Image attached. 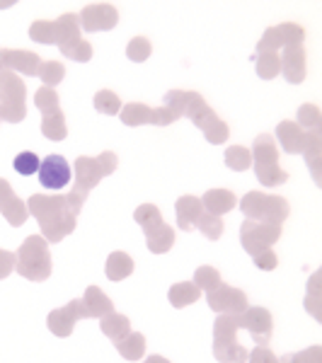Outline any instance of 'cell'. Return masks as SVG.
I'll use <instances>...</instances> for the list:
<instances>
[{
	"label": "cell",
	"instance_id": "2",
	"mask_svg": "<svg viewBox=\"0 0 322 363\" xmlns=\"http://www.w3.org/2000/svg\"><path fill=\"white\" fill-rule=\"evenodd\" d=\"M27 211H32L37 216L39 225H42L44 238H49L51 242H58L73 233L75 228V213L70 211L68 196L54 194V196H44V194H34L29 199Z\"/></svg>",
	"mask_w": 322,
	"mask_h": 363
},
{
	"label": "cell",
	"instance_id": "38",
	"mask_svg": "<svg viewBox=\"0 0 322 363\" xmlns=\"http://www.w3.org/2000/svg\"><path fill=\"white\" fill-rule=\"evenodd\" d=\"M136 223L143 225V230L145 233H150L153 228L157 225H162L165 220H162V216H160V211H157L153 203H143L138 211H136Z\"/></svg>",
	"mask_w": 322,
	"mask_h": 363
},
{
	"label": "cell",
	"instance_id": "21",
	"mask_svg": "<svg viewBox=\"0 0 322 363\" xmlns=\"http://www.w3.org/2000/svg\"><path fill=\"white\" fill-rule=\"evenodd\" d=\"M83 308H85V315L87 318H104L114 310L112 301L97 289V286H90L83 296Z\"/></svg>",
	"mask_w": 322,
	"mask_h": 363
},
{
	"label": "cell",
	"instance_id": "6",
	"mask_svg": "<svg viewBox=\"0 0 322 363\" xmlns=\"http://www.w3.org/2000/svg\"><path fill=\"white\" fill-rule=\"evenodd\" d=\"M27 116V87L10 70L0 73V119L20 124Z\"/></svg>",
	"mask_w": 322,
	"mask_h": 363
},
{
	"label": "cell",
	"instance_id": "39",
	"mask_svg": "<svg viewBox=\"0 0 322 363\" xmlns=\"http://www.w3.org/2000/svg\"><path fill=\"white\" fill-rule=\"evenodd\" d=\"M153 54V44L145 37H133L126 46V56L131 58L133 63H143L148 61V56Z\"/></svg>",
	"mask_w": 322,
	"mask_h": 363
},
{
	"label": "cell",
	"instance_id": "14",
	"mask_svg": "<svg viewBox=\"0 0 322 363\" xmlns=\"http://www.w3.org/2000/svg\"><path fill=\"white\" fill-rule=\"evenodd\" d=\"M240 327H245L260 347L272 339V315H269L265 308H248L245 310L243 318H240Z\"/></svg>",
	"mask_w": 322,
	"mask_h": 363
},
{
	"label": "cell",
	"instance_id": "42",
	"mask_svg": "<svg viewBox=\"0 0 322 363\" xmlns=\"http://www.w3.org/2000/svg\"><path fill=\"white\" fill-rule=\"evenodd\" d=\"M196 228L209 240H218L221 233H223V223H221V218H218V216H211V213H201V216H199Z\"/></svg>",
	"mask_w": 322,
	"mask_h": 363
},
{
	"label": "cell",
	"instance_id": "37",
	"mask_svg": "<svg viewBox=\"0 0 322 363\" xmlns=\"http://www.w3.org/2000/svg\"><path fill=\"white\" fill-rule=\"evenodd\" d=\"M29 37L39 44H56V25L51 20H37L29 27Z\"/></svg>",
	"mask_w": 322,
	"mask_h": 363
},
{
	"label": "cell",
	"instance_id": "10",
	"mask_svg": "<svg viewBox=\"0 0 322 363\" xmlns=\"http://www.w3.org/2000/svg\"><path fill=\"white\" fill-rule=\"evenodd\" d=\"M281 235L279 225L274 223H257V220H245L240 228V240H243V247L250 255H260L265 250H272V245L277 242Z\"/></svg>",
	"mask_w": 322,
	"mask_h": 363
},
{
	"label": "cell",
	"instance_id": "20",
	"mask_svg": "<svg viewBox=\"0 0 322 363\" xmlns=\"http://www.w3.org/2000/svg\"><path fill=\"white\" fill-rule=\"evenodd\" d=\"M277 138L284 145L286 153L296 155L303 150V140H306V131L296 124V121H281L277 126Z\"/></svg>",
	"mask_w": 322,
	"mask_h": 363
},
{
	"label": "cell",
	"instance_id": "17",
	"mask_svg": "<svg viewBox=\"0 0 322 363\" xmlns=\"http://www.w3.org/2000/svg\"><path fill=\"white\" fill-rule=\"evenodd\" d=\"M3 63L5 70L10 73H25V75H37L39 66H42V58L34 51H22V49H3Z\"/></svg>",
	"mask_w": 322,
	"mask_h": 363
},
{
	"label": "cell",
	"instance_id": "32",
	"mask_svg": "<svg viewBox=\"0 0 322 363\" xmlns=\"http://www.w3.org/2000/svg\"><path fill=\"white\" fill-rule=\"evenodd\" d=\"M223 160L231 169L243 172V169H248L252 165V153H250V148H245V145H231V148L226 150Z\"/></svg>",
	"mask_w": 322,
	"mask_h": 363
},
{
	"label": "cell",
	"instance_id": "41",
	"mask_svg": "<svg viewBox=\"0 0 322 363\" xmlns=\"http://www.w3.org/2000/svg\"><path fill=\"white\" fill-rule=\"evenodd\" d=\"M194 286L199 291L206 289V291H216L221 286V274L216 272L213 267H201L194 274Z\"/></svg>",
	"mask_w": 322,
	"mask_h": 363
},
{
	"label": "cell",
	"instance_id": "12",
	"mask_svg": "<svg viewBox=\"0 0 322 363\" xmlns=\"http://www.w3.org/2000/svg\"><path fill=\"white\" fill-rule=\"evenodd\" d=\"M39 182L44 189H63L70 182V165L66 157L61 155H49L39 165Z\"/></svg>",
	"mask_w": 322,
	"mask_h": 363
},
{
	"label": "cell",
	"instance_id": "46",
	"mask_svg": "<svg viewBox=\"0 0 322 363\" xmlns=\"http://www.w3.org/2000/svg\"><path fill=\"white\" fill-rule=\"evenodd\" d=\"M248 359H250V363H279L277 356L265 347H257L252 354H248Z\"/></svg>",
	"mask_w": 322,
	"mask_h": 363
},
{
	"label": "cell",
	"instance_id": "15",
	"mask_svg": "<svg viewBox=\"0 0 322 363\" xmlns=\"http://www.w3.org/2000/svg\"><path fill=\"white\" fill-rule=\"evenodd\" d=\"M80 318H87L83 301H70L66 308L54 310V313L49 315V330L58 337H68L70 332H73V325Z\"/></svg>",
	"mask_w": 322,
	"mask_h": 363
},
{
	"label": "cell",
	"instance_id": "11",
	"mask_svg": "<svg viewBox=\"0 0 322 363\" xmlns=\"http://www.w3.org/2000/svg\"><path fill=\"white\" fill-rule=\"evenodd\" d=\"M78 20H80V29H85V32H109L119 22V13H116L114 5L92 3L85 5L83 13L78 15Z\"/></svg>",
	"mask_w": 322,
	"mask_h": 363
},
{
	"label": "cell",
	"instance_id": "22",
	"mask_svg": "<svg viewBox=\"0 0 322 363\" xmlns=\"http://www.w3.org/2000/svg\"><path fill=\"white\" fill-rule=\"evenodd\" d=\"M235 194L228 189H211L206 191V196H204L201 206L206 208V213L211 216H221V213H228L231 208H235Z\"/></svg>",
	"mask_w": 322,
	"mask_h": 363
},
{
	"label": "cell",
	"instance_id": "1",
	"mask_svg": "<svg viewBox=\"0 0 322 363\" xmlns=\"http://www.w3.org/2000/svg\"><path fill=\"white\" fill-rule=\"evenodd\" d=\"M165 107L174 109L179 116H189L194 124L201 128L204 136H206L209 143L221 145L226 143L228 136H231V128L223 119L216 116L213 109L204 102V97L199 92L191 90H172L165 95Z\"/></svg>",
	"mask_w": 322,
	"mask_h": 363
},
{
	"label": "cell",
	"instance_id": "48",
	"mask_svg": "<svg viewBox=\"0 0 322 363\" xmlns=\"http://www.w3.org/2000/svg\"><path fill=\"white\" fill-rule=\"evenodd\" d=\"M13 267H15V255L0 250V279L8 277V274L13 272Z\"/></svg>",
	"mask_w": 322,
	"mask_h": 363
},
{
	"label": "cell",
	"instance_id": "19",
	"mask_svg": "<svg viewBox=\"0 0 322 363\" xmlns=\"http://www.w3.org/2000/svg\"><path fill=\"white\" fill-rule=\"evenodd\" d=\"M54 25H56V44H58V49L61 51H66L68 46H73L75 42H80V20H78V15H73V13H66V15H61L58 20H54Z\"/></svg>",
	"mask_w": 322,
	"mask_h": 363
},
{
	"label": "cell",
	"instance_id": "7",
	"mask_svg": "<svg viewBox=\"0 0 322 363\" xmlns=\"http://www.w3.org/2000/svg\"><path fill=\"white\" fill-rule=\"evenodd\" d=\"M240 330L238 315H221L216 320L213 330V354L223 363H245L248 361V351L238 344L235 332Z\"/></svg>",
	"mask_w": 322,
	"mask_h": 363
},
{
	"label": "cell",
	"instance_id": "44",
	"mask_svg": "<svg viewBox=\"0 0 322 363\" xmlns=\"http://www.w3.org/2000/svg\"><path fill=\"white\" fill-rule=\"evenodd\" d=\"M63 56L70 58V61H78V63H87L92 58V46L90 42H85V39H80V42H75L73 46H68L66 51H61Z\"/></svg>",
	"mask_w": 322,
	"mask_h": 363
},
{
	"label": "cell",
	"instance_id": "3",
	"mask_svg": "<svg viewBox=\"0 0 322 363\" xmlns=\"http://www.w3.org/2000/svg\"><path fill=\"white\" fill-rule=\"evenodd\" d=\"M116 165H119V157H116L112 150H104V153H99L97 157L83 155L75 160V189L70 191V196H68L70 211H73L75 216L80 213V206H83L87 191H90L104 174H112Z\"/></svg>",
	"mask_w": 322,
	"mask_h": 363
},
{
	"label": "cell",
	"instance_id": "31",
	"mask_svg": "<svg viewBox=\"0 0 322 363\" xmlns=\"http://www.w3.org/2000/svg\"><path fill=\"white\" fill-rule=\"evenodd\" d=\"M116 349H119V354L124 356V359L138 361L140 356H143V351H145V339H143V335L133 332V335L124 337L121 342H116Z\"/></svg>",
	"mask_w": 322,
	"mask_h": 363
},
{
	"label": "cell",
	"instance_id": "18",
	"mask_svg": "<svg viewBox=\"0 0 322 363\" xmlns=\"http://www.w3.org/2000/svg\"><path fill=\"white\" fill-rule=\"evenodd\" d=\"M0 213H3L5 220L13 225H22L29 213L25 208V203L13 194V189H10V184L5 179H0Z\"/></svg>",
	"mask_w": 322,
	"mask_h": 363
},
{
	"label": "cell",
	"instance_id": "8",
	"mask_svg": "<svg viewBox=\"0 0 322 363\" xmlns=\"http://www.w3.org/2000/svg\"><path fill=\"white\" fill-rule=\"evenodd\" d=\"M243 213L248 216L250 220H257V223H274L279 225L281 220L289 218V201L281 196H272V194H262V191H252L243 199Z\"/></svg>",
	"mask_w": 322,
	"mask_h": 363
},
{
	"label": "cell",
	"instance_id": "40",
	"mask_svg": "<svg viewBox=\"0 0 322 363\" xmlns=\"http://www.w3.org/2000/svg\"><path fill=\"white\" fill-rule=\"evenodd\" d=\"M34 107L44 114L54 112V109H58V92L54 87H39V90L34 92Z\"/></svg>",
	"mask_w": 322,
	"mask_h": 363
},
{
	"label": "cell",
	"instance_id": "35",
	"mask_svg": "<svg viewBox=\"0 0 322 363\" xmlns=\"http://www.w3.org/2000/svg\"><path fill=\"white\" fill-rule=\"evenodd\" d=\"M95 109H97L99 114L114 116V114L121 112V99L112 90H99L97 95H95Z\"/></svg>",
	"mask_w": 322,
	"mask_h": 363
},
{
	"label": "cell",
	"instance_id": "36",
	"mask_svg": "<svg viewBox=\"0 0 322 363\" xmlns=\"http://www.w3.org/2000/svg\"><path fill=\"white\" fill-rule=\"evenodd\" d=\"M37 75L44 80V87H56L63 80V75H66V68L58 61H42Z\"/></svg>",
	"mask_w": 322,
	"mask_h": 363
},
{
	"label": "cell",
	"instance_id": "50",
	"mask_svg": "<svg viewBox=\"0 0 322 363\" xmlns=\"http://www.w3.org/2000/svg\"><path fill=\"white\" fill-rule=\"evenodd\" d=\"M5 70V63H3V49H0V73Z\"/></svg>",
	"mask_w": 322,
	"mask_h": 363
},
{
	"label": "cell",
	"instance_id": "4",
	"mask_svg": "<svg viewBox=\"0 0 322 363\" xmlns=\"http://www.w3.org/2000/svg\"><path fill=\"white\" fill-rule=\"evenodd\" d=\"M252 162H255V172H257V179L262 182L265 186H279L289 179V172L279 167V150H277V140L269 133H262V136L255 138L252 148Z\"/></svg>",
	"mask_w": 322,
	"mask_h": 363
},
{
	"label": "cell",
	"instance_id": "25",
	"mask_svg": "<svg viewBox=\"0 0 322 363\" xmlns=\"http://www.w3.org/2000/svg\"><path fill=\"white\" fill-rule=\"evenodd\" d=\"M303 155H306L310 169H313V177L318 182V172H320V157H322V133L320 131H308L306 140H303Z\"/></svg>",
	"mask_w": 322,
	"mask_h": 363
},
{
	"label": "cell",
	"instance_id": "47",
	"mask_svg": "<svg viewBox=\"0 0 322 363\" xmlns=\"http://www.w3.org/2000/svg\"><path fill=\"white\" fill-rule=\"evenodd\" d=\"M252 259L257 262V267H260V269H267V272H272V269L277 267V255H274L272 250L260 252V255H255Z\"/></svg>",
	"mask_w": 322,
	"mask_h": 363
},
{
	"label": "cell",
	"instance_id": "24",
	"mask_svg": "<svg viewBox=\"0 0 322 363\" xmlns=\"http://www.w3.org/2000/svg\"><path fill=\"white\" fill-rule=\"evenodd\" d=\"M121 121L126 126H143V124H155V109H150L148 104L131 102L126 107H121Z\"/></svg>",
	"mask_w": 322,
	"mask_h": 363
},
{
	"label": "cell",
	"instance_id": "28",
	"mask_svg": "<svg viewBox=\"0 0 322 363\" xmlns=\"http://www.w3.org/2000/svg\"><path fill=\"white\" fill-rule=\"evenodd\" d=\"M102 332L109 339H114V342H121L124 337L131 335V322H128L124 315L109 313L102 318Z\"/></svg>",
	"mask_w": 322,
	"mask_h": 363
},
{
	"label": "cell",
	"instance_id": "29",
	"mask_svg": "<svg viewBox=\"0 0 322 363\" xmlns=\"http://www.w3.org/2000/svg\"><path fill=\"white\" fill-rule=\"evenodd\" d=\"M131 272H133L131 257L124 255V252H114V255H109V259H107V277L109 279L121 281V279H126Z\"/></svg>",
	"mask_w": 322,
	"mask_h": 363
},
{
	"label": "cell",
	"instance_id": "43",
	"mask_svg": "<svg viewBox=\"0 0 322 363\" xmlns=\"http://www.w3.org/2000/svg\"><path fill=\"white\" fill-rule=\"evenodd\" d=\"M39 165H42V160H39V155L32 153V150L20 153L15 157V169H17V174H22V177H29V174L39 172Z\"/></svg>",
	"mask_w": 322,
	"mask_h": 363
},
{
	"label": "cell",
	"instance_id": "5",
	"mask_svg": "<svg viewBox=\"0 0 322 363\" xmlns=\"http://www.w3.org/2000/svg\"><path fill=\"white\" fill-rule=\"evenodd\" d=\"M15 269L25 279H32V281L49 279L51 257H49V247H46V240L39 235L27 238L15 255Z\"/></svg>",
	"mask_w": 322,
	"mask_h": 363
},
{
	"label": "cell",
	"instance_id": "26",
	"mask_svg": "<svg viewBox=\"0 0 322 363\" xmlns=\"http://www.w3.org/2000/svg\"><path fill=\"white\" fill-rule=\"evenodd\" d=\"M42 131L46 138L51 140H63L68 136V126H66V116H63L61 107L54 109V112H46L42 119Z\"/></svg>",
	"mask_w": 322,
	"mask_h": 363
},
{
	"label": "cell",
	"instance_id": "9",
	"mask_svg": "<svg viewBox=\"0 0 322 363\" xmlns=\"http://www.w3.org/2000/svg\"><path fill=\"white\" fill-rule=\"evenodd\" d=\"M303 39H306V29L301 25H294V22H286V25H277L269 27L265 32V37L257 44V54H265V51H272L277 54L279 49H289V46H303Z\"/></svg>",
	"mask_w": 322,
	"mask_h": 363
},
{
	"label": "cell",
	"instance_id": "34",
	"mask_svg": "<svg viewBox=\"0 0 322 363\" xmlns=\"http://www.w3.org/2000/svg\"><path fill=\"white\" fill-rule=\"evenodd\" d=\"M298 126L303 128V131H320L322 128V114L320 109L315 107V104H301V109H298Z\"/></svg>",
	"mask_w": 322,
	"mask_h": 363
},
{
	"label": "cell",
	"instance_id": "23",
	"mask_svg": "<svg viewBox=\"0 0 322 363\" xmlns=\"http://www.w3.org/2000/svg\"><path fill=\"white\" fill-rule=\"evenodd\" d=\"M201 213H204V206L196 196H182L177 201V223L179 228H184V230H191Z\"/></svg>",
	"mask_w": 322,
	"mask_h": 363
},
{
	"label": "cell",
	"instance_id": "16",
	"mask_svg": "<svg viewBox=\"0 0 322 363\" xmlns=\"http://www.w3.org/2000/svg\"><path fill=\"white\" fill-rule=\"evenodd\" d=\"M281 61V75L291 85H298L306 80V49L303 46H289L284 54H279Z\"/></svg>",
	"mask_w": 322,
	"mask_h": 363
},
{
	"label": "cell",
	"instance_id": "13",
	"mask_svg": "<svg viewBox=\"0 0 322 363\" xmlns=\"http://www.w3.org/2000/svg\"><path fill=\"white\" fill-rule=\"evenodd\" d=\"M209 306L213 308L216 313L240 315V313H245V310H248V298H245L243 291L221 284L218 289L209 294Z\"/></svg>",
	"mask_w": 322,
	"mask_h": 363
},
{
	"label": "cell",
	"instance_id": "45",
	"mask_svg": "<svg viewBox=\"0 0 322 363\" xmlns=\"http://www.w3.org/2000/svg\"><path fill=\"white\" fill-rule=\"evenodd\" d=\"M281 363H322V349L313 347V349L301 351V354H291V356H286Z\"/></svg>",
	"mask_w": 322,
	"mask_h": 363
},
{
	"label": "cell",
	"instance_id": "33",
	"mask_svg": "<svg viewBox=\"0 0 322 363\" xmlns=\"http://www.w3.org/2000/svg\"><path fill=\"white\" fill-rule=\"evenodd\" d=\"M255 63H257V75H260L262 80H272V78H277V75L281 73L279 54H272V51L257 54Z\"/></svg>",
	"mask_w": 322,
	"mask_h": 363
},
{
	"label": "cell",
	"instance_id": "27",
	"mask_svg": "<svg viewBox=\"0 0 322 363\" xmlns=\"http://www.w3.org/2000/svg\"><path fill=\"white\" fill-rule=\"evenodd\" d=\"M145 240H148V250L155 252V255H162L174 245V230L170 225H157L150 233H145Z\"/></svg>",
	"mask_w": 322,
	"mask_h": 363
},
{
	"label": "cell",
	"instance_id": "49",
	"mask_svg": "<svg viewBox=\"0 0 322 363\" xmlns=\"http://www.w3.org/2000/svg\"><path fill=\"white\" fill-rule=\"evenodd\" d=\"M145 363H170L167 359H162V356H148V361Z\"/></svg>",
	"mask_w": 322,
	"mask_h": 363
},
{
	"label": "cell",
	"instance_id": "30",
	"mask_svg": "<svg viewBox=\"0 0 322 363\" xmlns=\"http://www.w3.org/2000/svg\"><path fill=\"white\" fill-rule=\"evenodd\" d=\"M201 291L196 289L194 284H174L170 289V301H172L174 308H184V306H191V303L199 301Z\"/></svg>",
	"mask_w": 322,
	"mask_h": 363
}]
</instances>
